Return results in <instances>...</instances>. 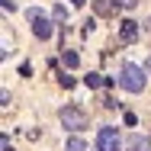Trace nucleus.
<instances>
[{
    "mask_svg": "<svg viewBox=\"0 0 151 151\" xmlns=\"http://www.w3.org/2000/svg\"><path fill=\"white\" fill-rule=\"evenodd\" d=\"M119 84L129 93H142V90H145V68L125 61V64H122V74H119Z\"/></svg>",
    "mask_w": 151,
    "mask_h": 151,
    "instance_id": "obj_1",
    "label": "nucleus"
},
{
    "mask_svg": "<svg viewBox=\"0 0 151 151\" xmlns=\"http://www.w3.org/2000/svg\"><path fill=\"white\" fill-rule=\"evenodd\" d=\"M58 119H61V125L71 129V132H81V129L90 125V116H87L81 106H64V109L58 113Z\"/></svg>",
    "mask_w": 151,
    "mask_h": 151,
    "instance_id": "obj_2",
    "label": "nucleus"
},
{
    "mask_svg": "<svg viewBox=\"0 0 151 151\" xmlns=\"http://www.w3.org/2000/svg\"><path fill=\"white\" fill-rule=\"evenodd\" d=\"M119 145H122V138L113 125H103L96 132V151H119Z\"/></svg>",
    "mask_w": 151,
    "mask_h": 151,
    "instance_id": "obj_3",
    "label": "nucleus"
},
{
    "mask_svg": "<svg viewBox=\"0 0 151 151\" xmlns=\"http://www.w3.org/2000/svg\"><path fill=\"white\" fill-rule=\"evenodd\" d=\"M29 23H32V35H35L39 42L52 39V32H55V29H52V23H48V19L39 13V10H29Z\"/></svg>",
    "mask_w": 151,
    "mask_h": 151,
    "instance_id": "obj_4",
    "label": "nucleus"
},
{
    "mask_svg": "<svg viewBox=\"0 0 151 151\" xmlns=\"http://www.w3.org/2000/svg\"><path fill=\"white\" fill-rule=\"evenodd\" d=\"M125 151H151V138H145V135H129L125 138Z\"/></svg>",
    "mask_w": 151,
    "mask_h": 151,
    "instance_id": "obj_5",
    "label": "nucleus"
},
{
    "mask_svg": "<svg viewBox=\"0 0 151 151\" xmlns=\"http://www.w3.org/2000/svg\"><path fill=\"white\" fill-rule=\"evenodd\" d=\"M116 6H119L116 0H93V13H96V16H113Z\"/></svg>",
    "mask_w": 151,
    "mask_h": 151,
    "instance_id": "obj_6",
    "label": "nucleus"
},
{
    "mask_svg": "<svg viewBox=\"0 0 151 151\" xmlns=\"http://www.w3.org/2000/svg\"><path fill=\"white\" fill-rule=\"evenodd\" d=\"M119 26H122V42H135L138 39V23L135 19H122Z\"/></svg>",
    "mask_w": 151,
    "mask_h": 151,
    "instance_id": "obj_7",
    "label": "nucleus"
},
{
    "mask_svg": "<svg viewBox=\"0 0 151 151\" xmlns=\"http://www.w3.org/2000/svg\"><path fill=\"white\" fill-rule=\"evenodd\" d=\"M106 81H109V77H103V74H96V71H90V74L84 77V84H87L90 90H100V87H106Z\"/></svg>",
    "mask_w": 151,
    "mask_h": 151,
    "instance_id": "obj_8",
    "label": "nucleus"
},
{
    "mask_svg": "<svg viewBox=\"0 0 151 151\" xmlns=\"http://www.w3.org/2000/svg\"><path fill=\"white\" fill-rule=\"evenodd\" d=\"M61 61H64V68H77V64H81V58H77V52H68V48L61 52Z\"/></svg>",
    "mask_w": 151,
    "mask_h": 151,
    "instance_id": "obj_9",
    "label": "nucleus"
},
{
    "mask_svg": "<svg viewBox=\"0 0 151 151\" xmlns=\"http://www.w3.org/2000/svg\"><path fill=\"white\" fill-rule=\"evenodd\" d=\"M68 151H87L84 138H81V135H71V138H68Z\"/></svg>",
    "mask_w": 151,
    "mask_h": 151,
    "instance_id": "obj_10",
    "label": "nucleus"
},
{
    "mask_svg": "<svg viewBox=\"0 0 151 151\" xmlns=\"http://www.w3.org/2000/svg\"><path fill=\"white\" fill-rule=\"evenodd\" d=\"M55 19H58V23H64V19H68V10H64L61 3H58V6H55Z\"/></svg>",
    "mask_w": 151,
    "mask_h": 151,
    "instance_id": "obj_11",
    "label": "nucleus"
},
{
    "mask_svg": "<svg viewBox=\"0 0 151 151\" xmlns=\"http://www.w3.org/2000/svg\"><path fill=\"white\" fill-rule=\"evenodd\" d=\"M0 6H3V13H13V10H16V3H13V0H0Z\"/></svg>",
    "mask_w": 151,
    "mask_h": 151,
    "instance_id": "obj_12",
    "label": "nucleus"
},
{
    "mask_svg": "<svg viewBox=\"0 0 151 151\" xmlns=\"http://www.w3.org/2000/svg\"><path fill=\"white\" fill-rule=\"evenodd\" d=\"M58 84H61V87H74V77H68V74H61V77H58Z\"/></svg>",
    "mask_w": 151,
    "mask_h": 151,
    "instance_id": "obj_13",
    "label": "nucleus"
},
{
    "mask_svg": "<svg viewBox=\"0 0 151 151\" xmlns=\"http://www.w3.org/2000/svg\"><path fill=\"white\" fill-rule=\"evenodd\" d=\"M116 3H119L122 10H132V6H135V3H138V0H116Z\"/></svg>",
    "mask_w": 151,
    "mask_h": 151,
    "instance_id": "obj_14",
    "label": "nucleus"
},
{
    "mask_svg": "<svg viewBox=\"0 0 151 151\" xmlns=\"http://www.w3.org/2000/svg\"><path fill=\"white\" fill-rule=\"evenodd\" d=\"M125 125H138V116L135 113H125Z\"/></svg>",
    "mask_w": 151,
    "mask_h": 151,
    "instance_id": "obj_15",
    "label": "nucleus"
},
{
    "mask_svg": "<svg viewBox=\"0 0 151 151\" xmlns=\"http://www.w3.org/2000/svg\"><path fill=\"white\" fill-rule=\"evenodd\" d=\"M145 29H148V32H151V16H148V19H145Z\"/></svg>",
    "mask_w": 151,
    "mask_h": 151,
    "instance_id": "obj_16",
    "label": "nucleus"
},
{
    "mask_svg": "<svg viewBox=\"0 0 151 151\" xmlns=\"http://www.w3.org/2000/svg\"><path fill=\"white\" fill-rule=\"evenodd\" d=\"M71 3H74V6H81V3H84V0H71Z\"/></svg>",
    "mask_w": 151,
    "mask_h": 151,
    "instance_id": "obj_17",
    "label": "nucleus"
}]
</instances>
